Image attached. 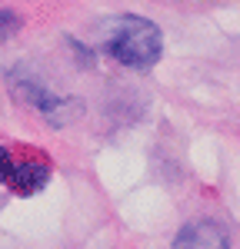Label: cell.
<instances>
[{
	"instance_id": "obj_4",
	"label": "cell",
	"mask_w": 240,
	"mask_h": 249,
	"mask_svg": "<svg viewBox=\"0 0 240 249\" xmlns=\"http://www.w3.org/2000/svg\"><path fill=\"white\" fill-rule=\"evenodd\" d=\"M50 179V166L47 163H37V160H20L14 163V173H10V190H17L20 196H30V193L43 190V183Z\"/></svg>"
},
{
	"instance_id": "obj_5",
	"label": "cell",
	"mask_w": 240,
	"mask_h": 249,
	"mask_svg": "<svg viewBox=\"0 0 240 249\" xmlns=\"http://www.w3.org/2000/svg\"><path fill=\"white\" fill-rule=\"evenodd\" d=\"M14 30H17V17L10 10H0V40H7Z\"/></svg>"
},
{
	"instance_id": "obj_6",
	"label": "cell",
	"mask_w": 240,
	"mask_h": 249,
	"mask_svg": "<svg viewBox=\"0 0 240 249\" xmlns=\"http://www.w3.org/2000/svg\"><path fill=\"white\" fill-rule=\"evenodd\" d=\"M14 163H17V160H14V156H10L7 150H3V146H0V183H7V179H10V173H14Z\"/></svg>"
},
{
	"instance_id": "obj_2",
	"label": "cell",
	"mask_w": 240,
	"mask_h": 249,
	"mask_svg": "<svg viewBox=\"0 0 240 249\" xmlns=\"http://www.w3.org/2000/svg\"><path fill=\"white\" fill-rule=\"evenodd\" d=\"M14 90H17L20 100H27L30 107H37L40 113L47 116L50 123H63V120H70V116L63 113L67 107H80L77 100H60V96H54L40 80H23V77H14Z\"/></svg>"
},
{
	"instance_id": "obj_1",
	"label": "cell",
	"mask_w": 240,
	"mask_h": 249,
	"mask_svg": "<svg viewBox=\"0 0 240 249\" xmlns=\"http://www.w3.org/2000/svg\"><path fill=\"white\" fill-rule=\"evenodd\" d=\"M103 47H107V53L114 60H120L123 67L150 70L160 60L163 40H160V27L154 20L123 14V17L107 23V30H103Z\"/></svg>"
},
{
	"instance_id": "obj_3",
	"label": "cell",
	"mask_w": 240,
	"mask_h": 249,
	"mask_svg": "<svg viewBox=\"0 0 240 249\" xmlns=\"http://www.w3.org/2000/svg\"><path fill=\"white\" fill-rule=\"evenodd\" d=\"M174 249H230V243H227V232H223L220 223L197 219V223H187L177 232Z\"/></svg>"
}]
</instances>
